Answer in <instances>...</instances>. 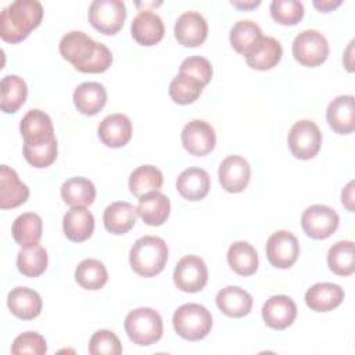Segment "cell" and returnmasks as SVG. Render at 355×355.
I'll list each match as a JSON object with an SVG mask.
<instances>
[{
  "instance_id": "15",
  "label": "cell",
  "mask_w": 355,
  "mask_h": 355,
  "mask_svg": "<svg viewBox=\"0 0 355 355\" xmlns=\"http://www.w3.org/2000/svg\"><path fill=\"white\" fill-rule=\"evenodd\" d=\"M173 32L183 47H198L207 39L208 24L200 12L186 11L176 19Z\"/></svg>"
},
{
  "instance_id": "7",
  "label": "cell",
  "mask_w": 355,
  "mask_h": 355,
  "mask_svg": "<svg viewBox=\"0 0 355 355\" xmlns=\"http://www.w3.org/2000/svg\"><path fill=\"white\" fill-rule=\"evenodd\" d=\"M90 25L104 35H115L123 26L126 7L121 0H94L89 6Z\"/></svg>"
},
{
  "instance_id": "4",
  "label": "cell",
  "mask_w": 355,
  "mask_h": 355,
  "mask_svg": "<svg viewBox=\"0 0 355 355\" xmlns=\"http://www.w3.org/2000/svg\"><path fill=\"white\" fill-rule=\"evenodd\" d=\"M125 331L133 344L147 347L161 340L164 323L161 315L153 308H137L125 318Z\"/></svg>"
},
{
  "instance_id": "9",
  "label": "cell",
  "mask_w": 355,
  "mask_h": 355,
  "mask_svg": "<svg viewBox=\"0 0 355 355\" xmlns=\"http://www.w3.org/2000/svg\"><path fill=\"white\" fill-rule=\"evenodd\" d=\"M338 214L327 205L315 204L308 207L301 216V226L305 234L313 240L330 237L338 227Z\"/></svg>"
},
{
  "instance_id": "17",
  "label": "cell",
  "mask_w": 355,
  "mask_h": 355,
  "mask_svg": "<svg viewBox=\"0 0 355 355\" xmlns=\"http://www.w3.org/2000/svg\"><path fill=\"white\" fill-rule=\"evenodd\" d=\"M329 126L338 135H349L355 129V98L343 94L331 100L326 110Z\"/></svg>"
},
{
  "instance_id": "45",
  "label": "cell",
  "mask_w": 355,
  "mask_h": 355,
  "mask_svg": "<svg viewBox=\"0 0 355 355\" xmlns=\"http://www.w3.org/2000/svg\"><path fill=\"white\" fill-rule=\"evenodd\" d=\"M341 201H343V205L349 212L354 211V182L352 180L343 189V191H341Z\"/></svg>"
},
{
  "instance_id": "12",
  "label": "cell",
  "mask_w": 355,
  "mask_h": 355,
  "mask_svg": "<svg viewBox=\"0 0 355 355\" xmlns=\"http://www.w3.org/2000/svg\"><path fill=\"white\" fill-rule=\"evenodd\" d=\"M182 146L196 157H202L211 153L216 144V135L211 123L202 119H193L184 125L182 135Z\"/></svg>"
},
{
  "instance_id": "22",
  "label": "cell",
  "mask_w": 355,
  "mask_h": 355,
  "mask_svg": "<svg viewBox=\"0 0 355 355\" xmlns=\"http://www.w3.org/2000/svg\"><path fill=\"white\" fill-rule=\"evenodd\" d=\"M7 306L11 313L22 320H32L42 312V298L29 287H15L7 295Z\"/></svg>"
},
{
  "instance_id": "32",
  "label": "cell",
  "mask_w": 355,
  "mask_h": 355,
  "mask_svg": "<svg viewBox=\"0 0 355 355\" xmlns=\"http://www.w3.org/2000/svg\"><path fill=\"white\" fill-rule=\"evenodd\" d=\"M0 108L6 114L17 112L25 103L28 86L25 80L17 75H6L0 83Z\"/></svg>"
},
{
  "instance_id": "8",
  "label": "cell",
  "mask_w": 355,
  "mask_h": 355,
  "mask_svg": "<svg viewBox=\"0 0 355 355\" xmlns=\"http://www.w3.org/2000/svg\"><path fill=\"white\" fill-rule=\"evenodd\" d=\"M287 143L291 154L295 158L311 159L320 150L322 132L313 121L301 119L290 128Z\"/></svg>"
},
{
  "instance_id": "18",
  "label": "cell",
  "mask_w": 355,
  "mask_h": 355,
  "mask_svg": "<svg viewBox=\"0 0 355 355\" xmlns=\"http://www.w3.org/2000/svg\"><path fill=\"white\" fill-rule=\"evenodd\" d=\"M132 37L141 46H154L162 40L165 35V26L162 18L150 11H140L132 21L130 25Z\"/></svg>"
},
{
  "instance_id": "11",
  "label": "cell",
  "mask_w": 355,
  "mask_h": 355,
  "mask_svg": "<svg viewBox=\"0 0 355 355\" xmlns=\"http://www.w3.org/2000/svg\"><path fill=\"white\" fill-rule=\"evenodd\" d=\"M298 255L300 243L291 232L277 230L266 241V258L275 268H291L297 262Z\"/></svg>"
},
{
  "instance_id": "41",
  "label": "cell",
  "mask_w": 355,
  "mask_h": 355,
  "mask_svg": "<svg viewBox=\"0 0 355 355\" xmlns=\"http://www.w3.org/2000/svg\"><path fill=\"white\" fill-rule=\"evenodd\" d=\"M22 151L26 162L31 164L33 168H47L57 158V153H58L57 140L53 139L47 143L37 144V146L24 144Z\"/></svg>"
},
{
  "instance_id": "39",
  "label": "cell",
  "mask_w": 355,
  "mask_h": 355,
  "mask_svg": "<svg viewBox=\"0 0 355 355\" xmlns=\"http://www.w3.org/2000/svg\"><path fill=\"white\" fill-rule=\"evenodd\" d=\"M202 89L204 85L200 80L179 72L169 83V96L176 104L186 105L194 103L200 97Z\"/></svg>"
},
{
  "instance_id": "21",
  "label": "cell",
  "mask_w": 355,
  "mask_h": 355,
  "mask_svg": "<svg viewBox=\"0 0 355 355\" xmlns=\"http://www.w3.org/2000/svg\"><path fill=\"white\" fill-rule=\"evenodd\" d=\"M216 306L229 318H243L252 309L254 300L248 291L239 286H227L218 291Z\"/></svg>"
},
{
  "instance_id": "1",
  "label": "cell",
  "mask_w": 355,
  "mask_h": 355,
  "mask_svg": "<svg viewBox=\"0 0 355 355\" xmlns=\"http://www.w3.org/2000/svg\"><path fill=\"white\" fill-rule=\"evenodd\" d=\"M58 47L62 58L83 73H101L112 64L111 50L105 44L94 42L82 31L65 33Z\"/></svg>"
},
{
  "instance_id": "46",
  "label": "cell",
  "mask_w": 355,
  "mask_h": 355,
  "mask_svg": "<svg viewBox=\"0 0 355 355\" xmlns=\"http://www.w3.org/2000/svg\"><path fill=\"white\" fill-rule=\"evenodd\" d=\"M340 4H341V0H315L313 1V6L322 12H329L336 7H338Z\"/></svg>"
},
{
  "instance_id": "43",
  "label": "cell",
  "mask_w": 355,
  "mask_h": 355,
  "mask_svg": "<svg viewBox=\"0 0 355 355\" xmlns=\"http://www.w3.org/2000/svg\"><path fill=\"white\" fill-rule=\"evenodd\" d=\"M46 352H47V343L44 337L36 331H25L17 336L11 345L12 355H22V354L44 355Z\"/></svg>"
},
{
  "instance_id": "26",
  "label": "cell",
  "mask_w": 355,
  "mask_h": 355,
  "mask_svg": "<svg viewBox=\"0 0 355 355\" xmlns=\"http://www.w3.org/2000/svg\"><path fill=\"white\" fill-rule=\"evenodd\" d=\"M137 208H135L130 202L116 201L110 204L103 214L104 227L112 234H125L137 220Z\"/></svg>"
},
{
  "instance_id": "40",
  "label": "cell",
  "mask_w": 355,
  "mask_h": 355,
  "mask_svg": "<svg viewBox=\"0 0 355 355\" xmlns=\"http://www.w3.org/2000/svg\"><path fill=\"white\" fill-rule=\"evenodd\" d=\"M269 10L272 18L282 25H295L304 17V4L297 0H273Z\"/></svg>"
},
{
  "instance_id": "5",
  "label": "cell",
  "mask_w": 355,
  "mask_h": 355,
  "mask_svg": "<svg viewBox=\"0 0 355 355\" xmlns=\"http://www.w3.org/2000/svg\"><path fill=\"white\" fill-rule=\"evenodd\" d=\"M175 331L184 340L198 341L208 336L212 327L211 312L200 304L180 305L172 318Z\"/></svg>"
},
{
  "instance_id": "31",
  "label": "cell",
  "mask_w": 355,
  "mask_h": 355,
  "mask_svg": "<svg viewBox=\"0 0 355 355\" xmlns=\"http://www.w3.org/2000/svg\"><path fill=\"white\" fill-rule=\"evenodd\" d=\"M61 197L71 207H87L96 198V187L87 178L73 176L61 184Z\"/></svg>"
},
{
  "instance_id": "25",
  "label": "cell",
  "mask_w": 355,
  "mask_h": 355,
  "mask_svg": "<svg viewBox=\"0 0 355 355\" xmlns=\"http://www.w3.org/2000/svg\"><path fill=\"white\" fill-rule=\"evenodd\" d=\"M62 230L71 241H85L94 230V216L86 207H72L62 218Z\"/></svg>"
},
{
  "instance_id": "33",
  "label": "cell",
  "mask_w": 355,
  "mask_h": 355,
  "mask_svg": "<svg viewBox=\"0 0 355 355\" xmlns=\"http://www.w3.org/2000/svg\"><path fill=\"white\" fill-rule=\"evenodd\" d=\"M229 266L240 276H251L257 272L259 259L255 248L247 241H234L227 250Z\"/></svg>"
},
{
  "instance_id": "27",
  "label": "cell",
  "mask_w": 355,
  "mask_h": 355,
  "mask_svg": "<svg viewBox=\"0 0 355 355\" xmlns=\"http://www.w3.org/2000/svg\"><path fill=\"white\" fill-rule=\"evenodd\" d=\"M137 214L146 225L161 226L171 214V201L161 191H150L139 198Z\"/></svg>"
},
{
  "instance_id": "35",
  "label": "cell",
  "mask_w": 355,
  "mask_h": 355,
  "mask_svg": "<svg viewBox=\"0 0 355 355\" xmlns=\"http://www.w3.org/2000/svg\"><path fill=\"white\" fill-rule=\"evenodd\" d=\"M43 222L42 218L35 212H25L19 215L11 227L12 237L21 247L37 244L42 239Z\"/></svg>"
},
{
  "instance_id": "47",
  "label": "cell",
  "mask_w": 355,
  "mask_h": 355,
  "mask_svg": "<svg viewBox=\"0 0 355 355\" xmlns=\"http://www.w3.org/2000/svg\"><path fill=\"white\" fill-rule=\"evenodd\" d=\"M230 3H232V6H234L237 8H241V10L254 8V7H258L261 4L259 0H257V1H254V0H251V1H230Z\"/></svg>"
},
{
  "instance_id": "37",
  "label": "cell",
  "mask_w": 355,
  "mask_h": 355,
  "mask_svg": "<svg viewBox=\"0 0 355 355\" xmlns=\"http://www.w3.org/2000/svg\"><path fill=\"white\" fill-rule=\"evenodd\" d=\"M75 280L85 290H100L108 282V272L101 261L87 258L78 263Z\"/></svg>"
},
{
  "instance_id": "28",
  "label": "cell",
  "mask_w": 355,
  "mask_h": 355,
  "mask_svg": "<svg viewBox=\"0 0 355 355\" xmlns=\"http://www.w3.org/2000/svg\"><path fill=\"white\" fill-rule=\"evenodd\" d=\"M107 103V90L98 82H83L73 92V104L83 115L98 114Z\"/></svg>"
},
{
  "instance_id": "2",
  "label": "cell",
  "mask_w": 355,
  "mask_h": 355,
  "mask_svg": "<svg viewBox=\"0 0 355 355\" xmlns=\"http://www.w3.org/2000/svg\"><path fill=\"white\" fill-rule=\"evenodd\" d=\"M43 7L37 0H15L0 14V37L7 43H19L37 28Z\"/></svg>"
},
{
  "instance_id": "3",
  "label": "cell",
  "mask_w": 355,
  "mask_h": 355,
  "mask_svg": "<svg viewBox=\"0 0 355 355\" xmlns=\"http://www.w3.org/2000/svg\"><path fill=\"white\" fill-rule=\"evenodd\" d=\"M168 261V245L157 236H143L135 241L129 252V263L133 272L143 277L161 273Z\"/></svg>"
},
{
  "instance_id": "44",
  "label": "cell",
  "mask_w": 355,
  "mask_h": 355,
  "mask_svg": "<svg viewBox=\"0 0 355 355\" xmlns=\"http://www.w3.org/2000/svg\"><path fill=\"white\" fill-rule=\"evenodd\" d=\"M179 72L186 73V75L200 80L205 86L211 82L212 65L207 58H204L201 55H191L182 61Z\"/></svg>"
},
{
  "instance_id": "13",
  "label": "cell",
  "mask_w": 355,
  "mask_h": 355,
  "mask_svg": "<svg viewBox=\"0 0 355 355\" xmlns=\"http://www.w3.org/2000/svg\"><path fill=\"white\" fill-rule=\"evenodd\" d=\"M218 178L227 193H241L250 183L251 166L244 157L229 155L220 162Z\"/></svg>"
},
{
  "instance_id": "10",
  "label": "cell",
  "mask_w": 355,
  "mask_h": 355,
  "mask_svg": "<svg viewBox=\"0 0 355 355\" xmlns=\"http://www.w3.org/2000/svg\"><path fill=\"white\" fill-rule=\"evenodd\" d=\"M208 282V269L198 255H184L173 270L175 286L184 293H198Z\"/></svg>"
},
{
  "instance_id": "36",
  "label": "cell",
  "mask_w": 355,
  "mask_h": 355,
  "mask_svg": "<svg viewBox=\"0 0 355 355\" xmlns=\"http://www.w3.org/2000/svg\"><path fill=\"white\" fill-rule=\"evenodd\" d=\"M49 257L43 245L33 244L22 247L17 255V268L26 277H37L47 269Z\"/></svg>"
},
{
  "instance_id": "30",
  "label": "cell",
  "mask_w": 355,
  "mask_h": 355,
  "mask_svg": "<svg viewBox=\"0 0 355 355\" xmlns=\"http://www.w3.org/2000/svg\"><path fill=\"white\" fill-rule=\"evenodd\" d=\"M282 55L283 47L280 42L270 36H262L258 46L245 57V61L254 69L268 71L279 64Z\"/></svg>"
},
{
  "instance_id": "23",
  "label": "cell",
  "mask_w": 355,
  "mask_h": 355,
  "mask_svg": "<svg viewBox=\"0 0 355 355\" xmlns=\"http://www.w3.org/2000/svg\"><path fill=\"white\" fill-rule=\"evenodd\" d=\"M176 189L183 198L189 201H200L211 189L209 175L202 168L190 166L178 176Z\"/></svg>"
},
{
  "instance_id": "38",
  "label": "cell",
  "mask_w": 355,
  "mask_h": 355,
  "mask_svg": "<svg viewBox=\"0 0 355 355\" xmlns=\"http://www.w3.org/2000/svg\"><path fill=\"white\" fill-rule=\"evenodd\" d=\"M162 183V172L153 165L137 166L129 176V190L137 198L150 191H158Z\"/></svg>"
},
{
  "instance_id": "14",
  "label": "cell",
  "mask_w": 355,
  "mask_h": 355,
  "mask_svg": "<svg viewBox=\"0 0 355 355\" xmlns=\"http://www.w3.org/2000/svg\"><path fill=\"white\" fill-rule=\"evenodd\" d=\"M19 130L24 144L29 146L43 144L55 139L51 118L42 110H29L19 122Z\"/></svg>"
},
{
  "instance_id": "6",
  "label": "cell",
  "mask_w": 355,
  "mask_h": 355,
  "mask_svg": "<svg viewBox=\"0 0 355 355\" xmlns=\"http://www.w3.org/2000/svg\"><path fill=\"white\" fill-rule=\"evenodd\" d=\"M293 55L304 67H319L329 57V42L316 29H306L293 40Z\"/></svg>"
},
{
  "instance_id": "29",
  "label": "cell",
  "mask_w": 355,
  "mask_h": 355,
  "mask_svg": "<svg viewBox=\"0 0 355 355\" xmlns=\"http://www.w3.org/2000/svg\"><path fill=\"white\" fill-rule=\"evenodd\" d=\"M262 36L263 35L258 24L251 19H240L232 26L229 40L239 54L247 57L258 46Z\"/></svg>"
},
{
  "instance_id": "16",
  "label": "cell",
  "mask_w": 355,
  "mask_h": 355,
  "mask_svg": "<svg viewBox=\"0 0 355 355\" xmlns=\"http://www.w3.org/2000/svg\"><path fill=\"white\" fill-rule=\"evenodd\" d=\"M295 318L297 305L287 295H272L262 306V319L270 329L284 330L293 324Z\"/></svg>"
},
{
  "instance_id": "19",
  "label": "cell",
  "mask_w": 355,
  "mask_h": 355,
  "mask_svg": "<svg viewBox=\"0 0 355 355\" xmlns=\"http://www.w3.org/2000/svg\"><path fill=\"white\" fill-rule=\"evenodd\" d=\"M97 133L103 144L119 148L126 146L132 137V122L123 114H111L98 123Z\"/></svg>"
},
{
  "instance_id": "34",
  "label": "cell",
  "mask_w": 355,
  "mask_h": 355,
  "mask_svg": "<svg viewBox=\"0 0 355 355\" xmlns=\"http://www.w3.org/2000/svg\"><path fill=\"white\" fill-rule=\"evenodd\" d=\"M329 269L338 276H349L355 272V244L351 240L334 243L327 252Z\"/></svg>"
},
{
  "instance_id": "24",
  "label": "cell",
  "mask_w": 355,
  "mask_h": 355,
  "mask_svg": "<svg viewBox=\"0 0 355 355\" xmlns=\"http://www.w3.org/2000/svg\"><path fill=\"white\" fill-rule=\"evenodd\" d=\"M344 300V290L334 283H316L305 293V304L311 311L329 312L336 309Z\"/></svg>"
},
{
  "instance_id": "20",
  "label": "cell",
  "mask_w": 355,
  "mask_h": 355,
  "mask_svg": "<svg viewBox=\"0 0 355 355\" xmlns=\"http://www.w3.org/2000/svg\"><path fill=\"white\" fill-rule=\"evenodd\" d=\"M29 197V189L19 180L18 173L7 166H0V208H17Z\"/></svg>"
},
{
  "instance_id": "42",
  "label": "cell",
  "mask_w": 355,
  "mask_h": 355,
  "mask_svg": "<svg viewBox=\"0 0 355 355\" xmlns=\"http://www.w3.org/2000/svg\"><path fill=\"white\" fill-rule=\"evenodd\" d=\"M89 352L92 355H119L122 345L114 331L101 329L90 337Z\"/></svg>"
}]
</instances>
